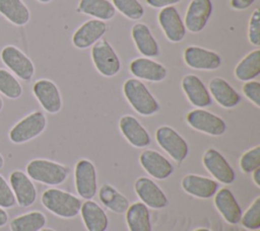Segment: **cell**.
<instances>
[{
  "instance_id": "cell-34",
  "label": "cell",
  "mask_w": 260,
  "mask_h": 231,
  "mask_svg": "<svg viewBox=\"0 0 260 231\" xmlns=\"http://www.w3.org/2000/svg\"><path fill=\"white\" fill-rule=\"evenodd\" d=\"M113 5L132 20L140 19L144 14V9L138 0H113Z\"/></svg>"
},
{
  "instance_id": "cell-46",
  "label": "cell",
  "mask_w": 260,
  "mask_h": 231,
  "mask_svg": "<svg viewBox=\"0 0 260 231\" xmlns=\"http://www.w3.org/2000/svg\"><path fill=\"white\" fill-rule=\"evenodd\" d=\"M40 231H55L54 229H51V228H43V229H41Z\"/></svg>"
},
{
  "instance_id": "cell-14",
  "label": "cell",
  "mask_w": 260,
  "mask_h": 231,
  "mask_svg": "<svg viewBox=\"0 0 260 231\" xmlns=\"http://www.w3.org/2000/svg\"><path fill=\"white\" fill-rule=\"evenodd\" d=\"M10 187L17 204L22 208L31 206L37 200V189L27 174L20 170H14L9 176Z\"/></svg>"
},
{
  "instance_id": "cell-12",
  "label": "cell",
  "mask_w": 260,
  "mask_h": 231,
  "mask_svg": "<svg viewBox=\"0 0 260 231\" xmlns=\"http://www.w3.org/2000/svg\"><path fill=\"white\" fill-rule=\"evenodd\" d=\"M135 192L147 207L159 210L167 207L169 201L162 189L150 178L141 176L135 181Z\"/></svg>"
},
{
  "instance_id": "cell-44",
  "label": "cell",
  "mask_w": 260,
  "mask_h": 231,
  "mask_svg": "<svg viewBox=\"0 0 260 231\" xmlns=\"http://www.w3.org/2000/svg\"><path fill=\"white\" fill-rule=\"evenodd\" d=\"M3 165H4V158H3V156L0 154V169L3 167Z\"/></svg>"
},
{
  "instance_id": "cell-13",
  "label": "cell",
  "mask_w": 260,
  "mask_h": 231,
  "mask_svg": "<svg viewBox=\"0 0 260 231\" xmlns=\"http://www.w3.org/2000/svg\"><path fill=\"white\" fill-rule=\"evenodd\" d=\"M184 61L190 68L196 70L211 71L216 70L221 65V58L216 52L196 46L185 49Z\"/></svg>"
},
{
  "instance_id": "cell-32",
  "label": "cell",
  "mask_w": 260,
  "mask_h": 231,
  "mask_svg": "<svg viewBox=\"0 0 260 231\" xmlns=\"http://www.w3.org/2000/svg\"><path fill=\"white\" fill-rule=\"evenodd\" d=\"M46 216L39 211H32L18 217L10 222L11 231H40L46 225Z\"/></svg>"
},
{
  "instance_id": "cell-37",
  "label": "cell",
  "mask_w": 260,
  "mask_h": 231,
  "mask_svg": "<svg viewBox=\"0 0 260 231\" xmlns=\"http://www.w3.org/2000/svg\"><path fill=\"white\" fill-rule=\"evenodd\" d=\"M248 37L249 42L255 46H260V11L259 9H255L252 13L248 26Z\"/></svg>"
},
{
  "instance_id": "cell-6",
  "label": "cell",
  "mask_w": 260,
  "mask_h": 231,
  "mask_svg": "<svg viewBox=\"0 0 260 231\" xmlns=\"http://www.w3.org/2000/svg\"><path fill=\"white\" fill-rule=\"evenodd\" d=\"M91 59L95 69L106 77H113L121 69V62L113 47L106 40L98 41L91 48Z\"/></svg>"
},
{
  "instance_id": "cell-11",
  "label": "cell",
  "mask_w": 260,
  "mask_h": 231,
  "mask_svg": "<svg viewBox=\"0 0 260 231\" xmlns=\"http://www.w3.org/2000/svg\"><path fill=\"white\" fill-rule=\"evenodd\" d=\"M32 92L42 107L49 113H57L62 108V98L57 85L49 79L35 82Z\"/></svg>"
},
{
  "instance_id": "cell-3",
  "label": "cell",
  "mask_w": 260,
  "mask_h": 231,
  "mask_svg": "<svg viewBox=\"0 0 260 231\" xmlns=\"http://www.w3.org/2000/svg\"><path fill=\"white\" fill-rule=\"evenodd\" d=\"M26 174L30 179L54 186L67 179L69 168L48 159H32L26 165Z\"/></svg>"
},
{
  "instance_id": "cell-22",
  "label": "cell",
  "mask_w": 260,
  "mask_h": 231,
  "mask_svg": "<svg viewBox=\"0 0 260 231\" xmlns=\"http://www.w3.org/2000/svg\"><path fill=\"white\" fill-rule=\"evenodd\" d=\"M181 185L187 194L199 199H210L218 190V183L214 179L197 174L185 175Z\"/></svg>"
},
{
  "instance_id": "cell-35",
  "label": "cell",
  "mask_w": 260,
  "mask_h": 231,
  "mask_svg": "<svg viewBox=\"0 0 260 231\" xmlns=\"http://www.w3.org/2000/svg\"><path fill=\"white\" fill-rule=\"evenodd\" d=\"M240 222L248 230H259L260 228V197L256 198L247 211L242 215Z\"/></svg>"
},
{
  "instance_id": "cell-42",
  "label": "cell",
  "mask_w": 260,
  "mask_h": 231,
  "mask_svg": "<svg viewBox=\"0 0 260 231\" xmlns=\"http://www.w3.org/2000/svg\"><path fill=\"white\" fill-rule=\"evenodd\" d=\"M8 221V214L6 211L0 207V227H3Z\"/></svg>"
},
{
  "instance_id": "cell-39",
  "label": "cell",
  "mask_w": 260,
  "mask_h": 231,
  "mask_svg": "<svg viewBox=\"0 0 260 231\" xmlns=\"http://www.w3.org/2000/svg\"><path fill=\"white\" fill-rule=\"evenodd\" d=\"M243 93L257 107H260V83L258 81H247L243 85Z\"/></svg>"
},
{
  "instance_id": "cell-45",
  "label": "cell",
  "mask_w": 260,
  "mask_h": 231,
  "mask_svg": "<svg viewBox=\"0 0 260 231\" xmlns=\"http://www.w3.org/2000/svg\"><path fill=\"white\" fill-rule=\"evenodd\" d=\"M194 231H211V230L206 229V228H198V229H196V230H194Z\"/></svg>"
},
{
  "instance_id": "cell-21",
  "label": "cell",
  "mask_w": 260,
  "mask_h": 231,
  "mask_svg": "<svg viewBox=\"0 0 260 231\" xmlns=\"http://www.w3.org/2000/svg\"><path fill=\"white\" fill-rule=\"evenodd\" d=\"M214 206L228 223L235 225L240 222L243 215L242 209L229 188L223 187L215 192Z\"/></svg>"
},
{
  "instance_id": "cell-26",
  "label": "cell",
  "mask_w": 260,
  "mask_h": 231,
  "mask_svg": "<svg viewBox=\"0 0 260 231\" xmlns=\"http://www.w3.org/2000/svg\"><path fill=\"white\" fill-rule=\"evenodd\" d=\"M132 38L139 53L146 57H156L159 54V47L150 29L144 23H135L131 29Z\"/></svg>"
},
{
  "instance_id": "cell-1",
  "label": "cell",
  "mask_w": 260,
  "mask_h": 231,
  "mask_svg": "<svg viewBox=\"0 0 260 231\" xmlns=\"http://www.w3.org/2000/svg\"><path fill=\"white\" fill-rule=\"evenodd\" d=\"M41 201L48 211L65 219H70L78 215L82 205L80 199L59 188L45 190Z\"/></svg>"
},
{
  "instance_id": "cell-36",
  "label": "cell",
  "mask_w": 260,
  "mask_h": 231,
  "mask_svg": "<svg viewBox=\"0 0 260 231\" xmlns=\"http://www.w3.org/2000/svg\"><path fill=\"white\" fill-rule=\"evenodd\" d=\"M240 167L246 173H252L260 167V146H256L242 155Z\"/></svg>"
},
{
  "instance_id": "cell-19",
  "label": "cell",
  "mask_w": 260,
  "mask_h": 231,
  "mask_svg": "<svg viewBox=\"0 0 260 231\" xmlns=\"http://www.w3.org/2000/svg\"><path fill=\"white\" fill-rule=\"evenodd\" d=\"M182 88L188 100L194 106L203 108L211 104V95L198 76L194 74L186 75L182 79Z\"/></svg>"
},
{
  "instance_id": "cell-7",
  "label": "cell",
  "mask_w": 260,
  "mask_h": 231,
  "mask_svg": "<svg viewBox=\"0 0 260 231\" xmlns=\"http://www.w3.org/2000/svg\"><path fill=\"white\" fill-rule=\"evenodd\" d=\"M155 140L159 147L165 150L177 163L186 159L189 147L186 140L173 128L161 126L155 132Z\"/></svg>"
},
{
  "instance_id": "cell-38",
  "label": "cell",
  "mask_w": 260,
  "mask_h": 231,
  "mask_svg": "<svg viewBox=\"0 0 260 231\" xmlns=\"http://www.w3.org/2000/svg\"><path fill=\"white\" fill-rule=\"evenodd\" d=\"M14 194L3 176L0 175V207L3 209L11 208L15 205Z\"/></svg>"
},
{
  "instance_id": "cell-30",
  "label": "cell",
  "mask_w": 260,
  "mask_h": 231,
  "mask_svg": "<svg viewBox=\"0 0 260 231\" xmlns=\"http://www.w3.org/2000/svg\"><path fill=\"white\" fill-rule=\"evenodd\" d=\"M260 74V50H254L243 58L235 69L236 77L241 81H251Z\"/></svg>"
},
{
  "instance_id": "cell-27",
  "label": "cell",
  "mask_w": 260,
  "mask_h": 231,
  "mask_svg": "<svg viewBox=\"0 0 260 231\" xmlns=\"http://www.w3.org/2000/svg\"><path fill=\"white\" fill-rule=\"evenodd\" d=\"M0 14L16 26L25 25L30 19L29 9L22 0H0Z\"/></svg>"
},
{
  "instance_id": "cell-49",
  "label": "cell",
  "mask_w": 260,
  "mask_h": 231,
  "mask_svg": "<svg viewBox=\"0 0 260 231\" xmlns=\"http://www.w3.org/2000/svg\"><path fill=\"white\" fill-rule=\"evenodd\" d=\"M252 231H259V230H252Z\"/></svg>"
},
{
  "instance_id": "cell-16",
  "label": "cell",
  "mask_w": 260,
  "mask_h": 231,
  "mask_svg": "<svg viewBox=\"0 0 260 231\" xmlns=\"http://www.w3.org/2000/svg\"><path fill=\"white\" fill-rule=\"evenodd\" d=\"M158 23L170 42L179 43L184 38L186 27L178 10L174 6L164 7L159 11Z\"/></svg>"
},
{
  "instance_id": "cell-9",
  "label": "cell",
  "mask_w": 260,
  "mask_h": 231,
  "mask_svg": "<svg viewBox=\"0 0 260 231\" xmlns=\"http://www.w3.org/2000/svg\"><path fill=\"white\" fill-rule=\"evenodd\" d=\"M74 177L79 197L91 200L98 192V176L93 163L87 159H80L75 165Z\"/></svg>"
},
{
  "instance_id": "cell-47",
  "label": "cell",
  "mask_w": 260,
  "mask_h": 231,
  "mask_svg": "<svg viewBox=\"0 0 260 231\" xmlns=\"http://www.w3.org/2000/svg\"><path fill=\"white\" fill-rule=\"evenodd\" d=\"M2 108H3V100H2V98L0 96V111L2 110Z\"/></svg>"
},
{
  "instance_id": "cell-17",
  "label": "cell",
  "mask_w": 260,
  "mask_h": 231,
  "mask_svg": "<svg viewBox=\"0 0 260 231\" xmlns=\"http://www.w3.org/2000/svg\"><path fill=\"white\" fill-rule=\"evenodd\" d=\"M212 13L210 0H191L185 15V27L193 33L200 32Z\"/></svg>"
},
{
  "instance_id": "cell-48",
  "label": "cell",
  "mask_w": 260,
  "mask_h": 231,
  "mask_svg": "<svg viewBox=\"0 0 260 231\" xmlns=\"http://www.w3.org/2000/svg\"><path fill=\"white\" fill-rule=\"evenodd\" d=\"M37 1H39V2H41V3H49V2H51L52 0H37Z\"/></svg>"
},
{
  "instance_id": "cell-18",
  "label": "cell",
  "mask_w": 260,
  "mask_h": 231,
  "mask_svg": "<svg viewBox=\"0 0 260 231\" xmlns=\"http://www.w3.org/2000/svg\"><path fill=\"white\" fill-rule=\"evenodd\" d=\"M107 25L100 19H89L81 24L72 36V43L77 49H87L93 46L106 32Z\"/></svg>"
},
{
  "instance_id": "cell-24",
  "label": "cell",
  "mask_w": 260,
  "mask_h": 231,
  "mask_svg": "<svg viewBox=\"0 0 260 231\" xmlns=\"http://www.w3.org/2000/svg\"><path fill=\"white\" fill-rule=\"evenodd\" d=\"M208 88L209 93H211L215 101L224 108L235 107L241 101L240 94L223 78H212L209 82Z\"/></svg>"
},
{
  "instance_id": "cell-43",
  "label": "cell",
  "mask_w": 260,
  "mask_h": 231,
  "mask_svg": "<svg viewBox=\"0 0 260 231\" xmlns=\"http://www.w3.org/2000/svg\"><path fill=\"white\" fill-rule=\"evenodd\" d=\"M252 177H253V181L255 182V184L258 187H260V167L252 172Z\"/></svg>"
},
{
  "instance_id": "cell-23",
  "label": "cell",
  "mask_w": 260,
  "mask_h": 231,
  "mask_svg": "<svg viewBox=\"0 0 260 231\" xmlns=\"http://www.w3.org/2000/svg\"><path fill=\"white\" fill-rule=\"evenodd\" d=\"M130 72L137 78L151 81L160 82L167 76V69L153 60L148 58L134 59L129 65Z\"/></svg>"
},
{
  "instance_id": "cell-29",
  "label": "cell",
  "mask_w": 260,
  "mask_h": 231,
  "mask_svg": "<svg viewBox=\"0 0 260 231\" xmlns=\"http://www.w3.org/2000/svg\"><path fill=\"white\" fill-rule=\"evenodd\" d=\"M78 8L82 13L100 20H110L114 17L116 9L109 0H80Z\"/></svg>"
},
{
  "instance_id": "cell-31",
  "label": "cell",
  "mask_w": 260,
  "mask_h": 231,
  "mask_svg": "<svg viewBox=\"0 0 260 231\" xmlns=\"http://www.w3.org/2000/svg\"><path fill=\"white\" fill-rule=\"evenodd\" d=\"M99 198L106 208L118 214L125 213L130 206L127 198L108 183L100 188Z\"/></svg>"
},
{
  "instance_id": "cell-10",
  "label": "cell",
  "mask_w": 260,
  "mask_h": 231,
  "mask_svg": "<svg viewBox=\"0 0 260 231\" xmlns=\"http://www.w3.org/2000/svg\"><path fill=\"white\" fill-rule=\"evenodd\" d=\"M206 170L220 183L231 184L236 179V173L231 164L216 149H207L202 158Z\"/></svg>"
},
{
  "instance_id": "cell-20",
  "label": "cell",
  "mask_w": 260,
  "mask_h": 231,
  "mask_svg": "<svg viewBox=\"0 0 260 231\" xmlns=\"http://www.w3.org/2000/svg\"><path fill=\"white\" fill-rule=\"evenodd\" d=\"M120 131L125 139L136 148H144L150 144V136L136 118L130 114L123 115L119 122Z\"/></svg>"
},
{
  "instance_id": "cell-2",
  "label": "cell",
  "mask_w": 260,
  "mask_h": 231,
  "mask_svg": "<svg viewBox=\"0 0 260 231\" xmlns=\"http://www.w3.org/2000/svg\"><path fill=\"white\" fill-rule=\"evenodd\" d=\"M123 92L130 105L139 114L148 117L158 111V102L140 80L127 79L123 85Z\"/></svg>"
},
{
  "instance_id": "cell-41",
  "label": "cell",
  "mask_w": 260,
  "mask_h": 231,
  "mask_svg": "<svg viewBox=\"0 0 260 231\" xmlns=\"http://www.w3.org/2000/svg\"><path fill=\"white\" fill-rule=\"evenodd\" d=\"M254 2L255 0H231L230 5L236 10H244L249 8Z\"/></svg>"
},
{
  "instance_id": "cell-33",
  "label": "cell",
  "mask_w": 260,
  "mask_h": 231,
  "mask_svg": "<svg viewBox=\"0 0 260 231\" xmlns=\"http://www.w3.org/2000/svg\"><path fill=\"white\" fill-rule=\"evenodd\" d=\"M0 93L9 99H17L22 94V86L8 70L0 68Z\"/></svg>"
},
{
  "instance_id": "cell-15",
  "label": "cell",
  "mask_w": 260,
  "mask_h": 231,
  "mask_svg": "<svg viewBox=\"0 0 260 231\" xmlns=\"http://www.w3.org/2000/svg\"><path fill=\"white\" fill-rule=\"evenodd\" d=\"M139 162L142 168L155 179H166L174 171L172 163L155 150H145L140 154Z\"/></svg>"
},
{
  "instance_id": "cell-25",
  "label": "cell",
  "mask_w": 260,
  "mask_h": 231,
  "mask_svg": "<svg viewBox=\"0 0 260 231\" xmlns=\"http://www.w3.org/2000/svg\"><path fill=\"white\" fill-rule=\"evenodd\" d=\"M79 213L87 231H106L108 228L107 214L98 203L86 200L81 205Z\"/></svg>"
},
{
  "instance_id": "cell-28",
  "label": "cell",
  "mask_w": 260,
  "mask_h": 231,
  "mask_svg": "<svg viewBox=\"0 0 260 231\" xmlns=\"http://www.w3.org/2000/svg\"><path fill=\"white\" fill-rule=\"evenodd\" d=\"M126 223L129 231H152L148 208L142 202H136L126 211Z\"/></svg>"
},
{
  "instance_id": "cell-40",
  "label": "cell",
  "mask_w": 260,
  "mask_h": 231,
  "mask_svg": "<svg viewBox=\"0 0 260 231\" xmlns=\"http://www.w3.org/2000/svg\"><path fill=\"white\" fill-rule=\"evenodd\" d=\"M146 3L154 8H164L179 3L181 0H145Z\"/></svg>"
},
{
  "instance_id": "cell-4",
  "label": "cell",
  "mask_w": 260,
  "mask_h": 231,
  "mask_svg": "<svg viewBox=\"0 0 260 231\" xmlns=\"http://www.w3.org/2000/svg\"><path fill=\"white\" fill-rule=\"evenodd\" d=\"M47 126V118L41 110H36L17 122L9 131V140L14 144L28 142L41 135Z\"/></svg>"
},
{
  "instance_id": "cell-8",
  "label": "cell",
  "mask_w": 260,
  "mask_h": 231,
  "mask_svg": "<svg viewBox=\"0 0 260 231\" xmlns=\"http://www.w3.org/2000/svg\"><path fill=\"white\" fill-rule=\"evenodd\" d=\"M186 121L194 130L210 136H220L226 130L225 122L220 117L203 108L189 111L186 115Z\"/></svg>"
},
{
  "instance_id": "cell-5",
  "label": "cell",
  "mask_w": 260,
  "mask_h": 231,
  "mask_svg": "<svg viewBox=\"0 0 260 231\" xmlns=\"http://www.w3.org/2000/svg\"><path fill=\"white\" fill-rule=\"evenodd\" d=\"M2 63L19 79L29 81L35 74V65L32 61L19 48L8 45L0 52Z\"/></svg>"
}]
</instances>
